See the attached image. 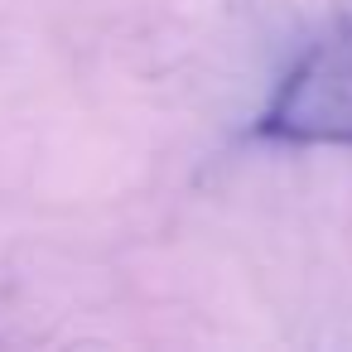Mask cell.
Segmentation results:
<instances>
[{
  "label": "cell",
  "instance_id": "1",
  "mask_svg": "<svg viewBox=\"0 0 352 352\" xmlns=\"http://www.w3.org/2000/svg\"><path fill=\"white\" fill-rule=\"evenodd\" d=\"M256 135L275 145H352V20L323 30L289 63Z\"/></svg>",
  "mask_w": 352,
  "mask_h": 352
}]
</instances>
